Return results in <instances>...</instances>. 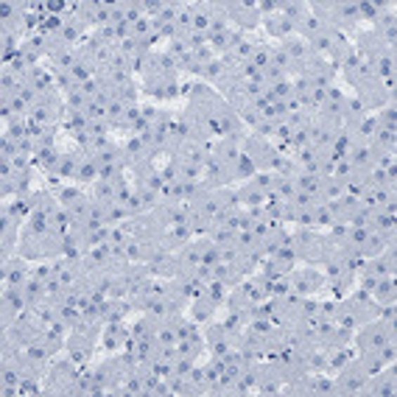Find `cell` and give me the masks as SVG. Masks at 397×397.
<instances>
[{
  "label": "cell",
  "mask_w": 397,
  "mask_h": 397,
  "mask_svg": "<svg viewBox=\"0 0 397 397\" xmlns=\"http://www.w3.org/2000/svg\"><path fill=\"white\" fill-rule=\"evenodd\" d=\"M395 392H397V372H395V364H389V367H384L378 375H372V378L367 381V386H364V392H361V395L392 397Z\"/></svg>",
  "instance_id": "cell-9"
},
{
  "label": "cell",
  "mask_w": 397,
  "mask_h": 397,
  "mask_svg": "<svg viewBox=\"0 0 397 397\" xmlns=\"http://www.w3.org/2000/svg\"><path fill=\"white\" fill-rule=\"evenodd\" d=\"M389 341H397V327L395 325H386V322H364L361 327H356L353 333V350L361 356V353H378L381 347H386Z\"/></svg>",
  "instance_id": "cell-2"
},
{
  "label": "cell",
  "mask_w": 397,
  "mask_h": 397,
  "mask_svg": "<svg viewBox=\"0 0 397 397\" xmlns=\"http://www.w3.org/2000/svg\"><path fill=\"white\" fill-rule=\"evenodd\" d=\"M25 84H31L37 93H48V90L56 87V82H53V70H51V67H42V65L28 67V73H25Z\"/></svg>",
  "instance_id": "cell-15"
},
{
  "label": "cell",
  "mask_w": 397,
  "mask_h": 397,
  "mask_svg": "<svg viewBox=\"0 0 397 397\" xmlns=\"http://www.w3.org/2000/svg\"><path fill=\"white\" fill-rule=\"evenodd\" d=\"M285 277H288L291 291H294V294H299V297H313L316 291H322V288H325V274H322V268H316V266L294 268V271H288Z\"/></svg>",
  "instance_id": "cell-5"
},
{
  "label": "cell",
  "mask_w": 397,
  "mask_h": 397,
  "mask_svg": "<svg viewBox=\"0 0 397 397\" xmlns=\"http://www.w3.org/2000/svg\"><path fill=\"white\" fill-rule=\"evenodd\" d=\"M252 185H258L263 193H268V190H274V182H277V174L274 171H258L252 179H249Z\"/></svg>",
  "instance_id": "cell-29"
},
{
  "label": "cell",
  "mask_w": 397,
  "mask_h": 397,
  "mask_svg": "<svg viewBox=\"0 0 397 397\" xmlns=\"http://www.w3.org/2000/svg\"><path fill=\"white\" fill-rule=\"evenodd\" d=\"M255 174H258L255 162H252L247 154H241V160L233 165V182H249Z\"/></svg>",
  "instance_id": "cell-24"
},
{
  "label": "cell",
  "mask_w": 397,
  "mask_h": 397,
  "mask_svg": "<svg viewBox=\"0 0 397 397\" xmlns=\"http://www.w3.org/2000/svg\"><path fill=\"white\" fill-rule=\"evenodd\" d=\"M204 297H207L213 305L224 308V305H227V297H230V288H227L221 280H210V282H204Z\"/></svg>",
  "instance_id": "cell-23"
},
{
  "label": "cell",
  "mask_w": 397,
  "mask_h": 397,
  "mask_svg": "<svg viewBox=\"0 0 397 397\" xmlns=\"http://www.w3.org/2000/svg\"><path fill=\"white\" fill-rule=\"evenodd\" d=\"M129 325L126 322H112V325H104L101 330V347L112 356V353H121L124 350V341L129 339Z\"/></svg>",
  "instance_id": "cell-12"
},
{
  "label": "cell",
  "mask_w": 397,
  "mask_h": 397,
  "mask_svg": "<svg viewBox=\"0 0 397 397\" xmlns=\"http://www.w3.org/2000/svg\"><path fill=\"white\" fill-rule=\"evenodd\" d=\"M110 132H112L110 121H90L87 124V134H93V137H107Z\"/></svg>",
  "instance_id": "cell-32"
},
{
  "label": "cell",
  "mask_w": 397,
  "mask_h": 397,
  "mask_svg": "<svg viewBox=\"0 0 397 397\" xmlns=\"http://www.w3.org/2000/svg\"><path fill=\"white\" fill-rule=\"evenodd\" d=\"M297 190H299V188H297V179H294V176H280V174H277V182H274V193H277V196H280L282 202H291Z\"/></svg>",
  "instance_id": "cell-27"
},
{
  "label": "cell",
  "mask_w": 397,
  "mask_h": 397,
  "mask_svg": "<svg viewBox=\"0 0 397 397\" xmlns=\"http://www.w3.org/2000/svg\"><path fill=\"white\" fill-rule=\"evenodd\" d=\"M261 25L266 28V37H268V39H274V42H285V39L297 37V25H294L291 20H285L280 11H277V14H271V17H263V20H261Z\"/></svg>",
  "instance_id": "cell-13"
},
{
  "label": "cell",
  "mask_w": 397,
  "mask_h": 397,
  "mask_svg": "<svg viewBox=\"0 0 397 397\" xmlns=\"http://www.w3.org/2000/svg\"><path fill=\"white\" fill-rule=\"evenodd\" d=\"M204 341H207V353L210 356H224V353H230L235 344H233V339H230V333L221 327V322H210L207 325V330H204Z\"/></svg>",
  "instance_id": "cell-11"
},
{
  "label": "cell",
  "mask_w": 397,
  "mask_h": 397,
  "mask_svg": "<svg viewBox=\"0 0 397 397\" xmlns=\"http://www.w3.org/2000/svg\"><path fill=\"white\" fill-rule=\"evenodd\" d=\"M370 375L364 372V367L358 364V358H353L350 364H344L339 372H336V395L341 397H353L361 395L364 386H367Z\"/></svg>",
  "instance_id": "cell-4"
},
{
  "label": "cell",
  "mask_w": 397,
  "mask_h": 397,
  "mask_svg": "<svg viewBox=\"0 0 397 397\" xmlns=\"http://www.w3.org/2000/svg\"><path fill=\"white\" fill-rule=\"evenodd\" d=\"M79 364L70 358V356H62V358H53L45 378H42V395L51 397H62L73 392V384L79 378Z\"/></svg>",
  "instance_id": "cell-1"
},
{
  "label": "cell",
  "mask_w": 397,
  "mask_h": 397,
  "mask_svg": "<svg viewBox=\"0 0 397 397\" xmlns=\"http://www.w3.org/2000/svg\"><path fill=\"white\" fill-rule=\"evenodd\" d=\"M235 196H238V204L247 210V207H261L266 202V193L258 188V185H252V182H241V188L235 190Z\"/></svg>",
  "instance_id": "cell-19"
},
{
  "label": "cell",
  "mask_w": 397,
  "mask_h": 397,
  "mask_svg": "<svg viewBox=\"0 0 397 397\" xmlns=\"http://www.w3.org/2000/svg\"><path fill=\"white\" fill-rule=\"evenodd\" d=\"M271 263L277 266L282 274H288V271H294L297 263H299V258H297V252H294V247H291V241L288 244H280L274 252H271V258H268Z\"/></svg>",
  "instance_id": "cell-18"
},
{
  "label": "cell",
  "mask_w": 397,
  "mask_h": 397,
  "mask_svg": "<svg viewBox=\"0 0 397 397\" xmlns=\"http://www.w3.org/2000/svg\"><path fill=\"white\" fill-rule=\"evenodd\" d=\"M277 11H280L285 20H291L294 25H299V22L311 14V6L302 3V0H288V3H277Z\"/></svg>",
  "instance_id": "cell-21"
},
{
  "label": "cell",
  "mask_w": 397,
  "mask_h": 397,
  "mask_svg": "<svg viewBox=\"0 0 397 397\" xmlns=\"http://www.w3.org/2000/svg\"><path fill=\"white\" fill-rule=\"evenodd\" d=\"M62 96H65V107H67V112H84V107H87V101H90L79 84H76L73 90L62 93Z\"/></svg>",
  "instance_id": "cell-25"
},
{
  "label": "cell",
  "mask_w": 397,
  "mask_h": 397,
  "mask_svg": "<svg viewBox=\"0 0 397 397\" xmlns=\"http://www.w3.org/2000/svg\"><path fill=\"white\" fill-rule=\"evenodd\" d=\"M353 358H356V350H353V344L330 350V353H327V372H330V375H336V372H339L344 364H350Z\"/></svg>",
  "instance_id": "cell-22"
},
{
  "label": "cell",
  "mask_w": 397,
  "mask_h": 397,
  "mask_svg": "<svg viewBox=\"0 0 397 397\" xmlns=\"http://www.w3.org/2000/svg\"><path fill=\"white\" fill-rule=\"evenodd\" d=\"M188 308H190V319H193L196 325H210V322L216 319V313H219V305H213V302L204 297V291H202L199 297H193Z\"/></svg>",
  "instance_id": "cell-14"
},
{
  "label": "cell",
  "mask_w": 397,
  "mask_h": 397,
  "mask_svg": "<svg viewBox=\"0 0 397 397\" xmlns=\"http://www.w3.org/2000/svg\"><path fill=\"white\" fill-rule=\"evenodd\" d=\"M22 395H42V378H22L20 381V397Z\"/></svg>",
  "instance_id": "cell-30"
},
{
  "label": "cell",
  "mask_w": 397,
  "mask_h": 397,
  "mask_svg": "<svg viewBox=\"0 0 397 397\" xmlns=\"http://www.w3.org/2000/svg\"><path fill=\"white\" fill-rule=\"evenodd\" d=\"M98 174H101V165H98V160L93 157V154H84V160H82V165H79V171H76V185H82V188H90L96 179H98Z\"/></svg>",
  "instance_id": "cell-17"
},
{
  "label": "cell",
  "mask_w": 397,
  "mask_h": 397,
  "mask_svg": "<svg viewBox=\"0 0 397 397\" xmlns=\"http://www.w3.org/2000/svg\"><path fill=\"white\" fill-rule=\"evenodd\" d=\"M82 160H84V148H82L79 143L67 145V148L62 151L59 162H56L53 176H59L62 182H73V179H76V171H79V165H82Z\"/></svg>",
  "instance_id": "cell-10"
},
{
  "label": "cell",
  "mask_w": 397,
  "mask_h": 397,
  "mask_svg": "<svg viewBox=\"0 0 397 397\" xmlns=\"http://www.w3.org/2000/svg\"><path fill=\"white\" fill-rule=\"evenodd\" d=\"M70 76H73V82H76V84H87L90 79H96V70H93L84 59H79V62L70 67Z\"/></svg>",
  "instance_id": "cell-28"
},
{
  "label": "cell",
  "mask_w": 397,
  "mask_h": 397,
  "mask_svg": "<svg viewBox=\"0 0 397 397\" xmlns=\"http://www.w3.org/2000/svg\"><path fill=\"white\" fill-rule=\"evenodd\" d=\"M244 154L255 162L258 171H274V162L280 157L277 148H274V143L255 132H247V137H244Z\"/></svg>",
  "instance_id": "cell-3"
},
{
  "label": "cell",
  "mask_w": 397,
  "mask_h": 397,
  "mask_svg": "<svg viewBox=\"0 0 397 397\" xmlns=\"http://www.w3.org/2000/svg\"><path fill=\"white\" fill-rule=\"evenodd\" d=\"M137 96H140L137 82H132V84H126V87H121V90H118V98H121L126 107H137Z\"/></svg>",
  "instance_id": "cell-31"
},
{
  "label": "cell",
  "mask_w": 397,
  "mask_h": 397,
  "mask_svg": "<svg viewBox=\"0 0 397 397\" xmlns=\"http://www.w3.org/2000/svg\"><path fill=\"white\" fill-rule=\"evenodd\" d=\"M333 224H336V219H333L330 207H327L325 202L313 204V230H330Z\"/></svg>",
  "instance_id": "cell-26"
},
{
  "label": "cell",
  "mask_w": 397,
  "mask_h": 397,
  "mask_svg": "<svg viewBox=\"0 0 397 397\" xmlns=\"http://www.w3.org/2000/svg\"><path fill=\"white\" fill-rule=\"evenodd\" d=\"M370 297H372V302H375V305H395L397 302L395 277H384V280H378V282H375V288L370 291Z\"/></svg>",
  "instance_id": "cell-16"
},
{
  "label": "cell",
  "mask_w": 397,
  "mask_h": 397,
  "mask_svg": "<svg viewBox=\"0 0 397 397\" xmlns=\"http://www.w3.org/2000/svg\"><path fill=\"white\" fill-rule=\"evenodd\" d=\"M227 17H230V22H235V28H238L241 34L261 28L258 3H227Z\"/></svg>",
  "instance_id": "cell-6"
},
{
  "label": "cell",
  "mask_w": 397,
  "mask_h": 397,
  "mask_svg": "<svg viewBox=\"0 0 397 397\" xmlns=\"http://www.w3.org/2000/svg\"><path fill=\"white\" fill-rule=\"evenodd\" d=\"M31 277V268H28V261L22 255H14L11 261H0V288H22Z\"/></svg>",
  "instance_id": "cell-7"
},
{
  "label": "cell",
  "mask_w": 397,
  "mask_h": 397,
  "mask_svg": "<svg viewBox=\"0 0 397 397\" xmlns=\"http://www.w3.org/2000/svg\"><path fill=\"white\" fill-rule=\"evenodd\" d=\"M87 190H90V196H93L96 202L112 204V202H115V190H118V179H115V182H112V179H96Z\"/></svg>",
  "instance_id": "cell-20"
},
{
  "label": "cell",
  "mask_w": 397,
  "mask_h": 397,
  "mask_svg": "<svg viewBox=\"0 0 397 397\" xmlns=\"http://www.w3.org/2000/svg\"><path fill=\"white\" fill-rule=\"evenodd\" d=\"M93 350H96V336H87V333H82V330H70V333H67L65 353H67L79 367H84V364L90 361Z\"/></svg>",
  "instance_id": "cell-8"
}]
</instances>
